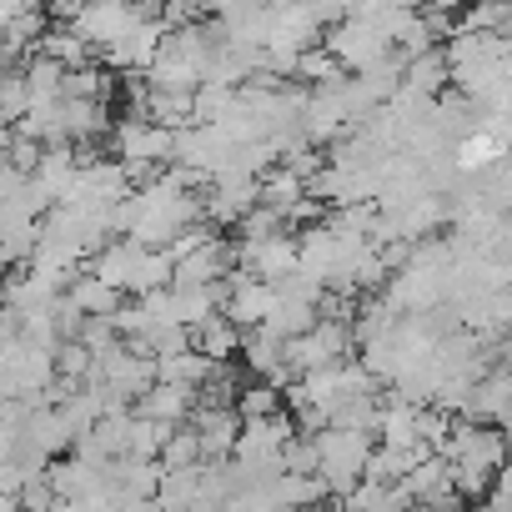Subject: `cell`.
Returning a JSON list of instances; mask_svg holds the SVG:
<instances>
[{"label":"cell","mask_w":512,"mask_h":512,"mask_svg":"<svg viewBox=\"0 0 512 512\" xmlns=\"http://www.w3.org/2000/svg\"><path fill=\"white\" fill-rule=\"evenodd\" d=\"M171 432H176V427H166V422H141V417H131L126 457H131V462H156V457H161V447L171 442Z\"/></svg>","instance_id":"obj_3"},{"label":"cell","mask_w":512,"mask_h":512,"mask_svg":"<svg viewBox=\"0 0 512 512\" xmlns=\"http://www.w3.org/2000/svg\"><path fill=\"white\" fill-rule=\"evenodd\" d=\"M277 407H282V397L272 392V387H251V392H241V422H267V417H277Z\"/></svg>","instance_id":"obj_5"},{"label":"cell","mask_w":512,"mask_h":512,"mask_svg":"<svg viewBox=\"0 0 512 512\" xmlns=\"http://www.w3.org/2000/svg\"><path fill=\"white\" fill-rule=\"evenodd\" d=\"M71 307H76L81 317H111V312H116V292L86 272V277L71 282Z\"/></svg>","instance_id":"obj_4"},{"label":"cell","mask_w":512,"mask_h":512,"mask_svg":"<svg viewBox=\"0 0 512 512\" xmlns=\"http://www.w3.org/2000/svg\"><path fill=\"white\" fill-rule=\"evenodd\" d=\"M236 347H241V332H236L226 317H211L206 327L191 332V352H201L206 362H221V357H231Z\"/></svg>","instance_id":"obj_2"},{"label":"cell","mask_w":512,"mask_h":512,"mask_svg":"<svg viewBox=\"0 0 512 512\" xmlns=\"http://www.w3.org/2000/svg\"><path fill=\"white\" fill-rule=\"evenodd\" d=\"M191 402H196V392H186V387H171V382H151V387L141 392V407H136L131 417L176 427L181 417H191Z\"/></svg>","instance_id":"obj_1"}]
</instances>
